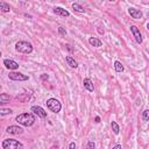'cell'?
<instances>
[{"mask_svg": "<svg viewBox=\"0 0 149 149\" xmlns=\"http://www.w3.org/2000/svg\"><path fill=\"white\" fill-rule=\"evenodd\" d=\"M15 120L18 124H20L25 127H30L35 122V117L32 113H22V114H19Z\"/></svg>", "mask_w": 149, "mask_h": 149, "instance_id": "6da1fadb", "label": "cell"}, {"mask_svg": "<svg viewBox=\"0 0 149 149\" xmlns=\"http://www.w3.org/2000/svg\"><path fill=\"white\" fill-rule=\"evenodd\" d=\"M15 50L21 54H30L33 51V44L28 41H19L15 44Z\"/></svg>", "mask_w": 149, "mask_h": 149, "instance_id": "7a4b0ae2", "label": "cell"}, {"mask_svg": "<svg viewBox=\"0 0 149 149\" xmlns=\"http://www.w3.org/2000/svg\"><path fill=\"white\" fill-rule=\"evenodd\" d=\"M3 149H16V148H23V144L14 139H6L1 142Z\"/></svg>", "mask_w": 149, "mask_h": 149, "instance_id": "3957f363", "label": "cell"}, {"mask_svg": "<svg viewBox=\"0 0 149 149\" xmlns=\"http://www.w3.org/2000/svg\"><path fill=\"white\" fill-rule=\"evenodd\" d=\"M47 106H48L49 110H50L51 112H54V113H58L62 110V104L55 98L48 99V100H47Z\"/></svg>", "mask_w": 149, "mask_h": 149, "instance_id": "277c9868", "label": "cell"}, {"mask_svg": "<svg viewBox=\"0 0 149 149\" xmlns=\"http://www.w3.org/2000/svg\"><path fill=\"white\" fill-rule=\"evenodd\" d=\"M8 78L12 80H16V82H25V80L29 79V77L27 75H23L21 72H10Z\"/></svg>", "mask_w": 149, "mask_h": 149, "instance_id": "5b68a950", "label": "cell"}, {"mask_svg": "<svg viewBox=\"0 0 149 149\" xmlns=\"http://www.w3.org/2000/svg\"><path fill=\"white\" fill-rule=\"evenodd\" d=\"M130 32L133 33V36L135 37V41H136L139 44H141L142 41H143V38H142L141 33H140V29H139L136 26H130Z\"/></svg>", "mask_w": 149, "mask_h": 149, "instance_id": "8992f818", "label": "cell"}, {"mask_svg": "<svg viewBox=\"0 0 149 149\" xmlns=\"http://www.w3.org/2000/svg\"><path fill=\"white\" fill-rule=\"evenodd\" d=\"M30 110H32V112H33L34 114H36L38 118H42V119L47 118V112H45L41 106H33Z\"/></svg>", "mask_w": 149, "mask_h": 149, "instance_id": "52a82bcc", "label": "cell"}, {"mask_svg": "<svg viewBox=\"0 0 149 149\" xmlns=\"http://www.w3.org/2000/svg\"><path fill=\"white\" fill-rule=\"evenodd\" d=\"M4 65L8 70H16V69H19V63L13 61V60H8V58L4 60Z\"/></svg>", "mask_w": 149, "mask_h": 149, "instance_id": "ba28073f", "label": "cell"}, {"mask_svg": "<svg viewBox=\"0 0 149 149\" xmlns=\"http://www.w3.org/2000/svg\"><path fill=\"white\" fill-rule=\"evenodd\" d=\"M128 13L129 15L133 18V19H141L143 16V13L140 11V10H136L134 7H129L128 8Z\"/></svg>", "mask_w": 149, "mask_h": 149, "instance_id": "9c48e42d", "label": "cell"}, {"mask_svg": "<svg viewBox=\"0 0 149 149\" xmlns=\"http://www.w3.org/2000/svg\"><path fill=\"white\" fill-rule=\"evenodd\" d=\"M6 132L10 133V134H13V135H20V134L23 133V129L19 126H10Z\"/></svg>", "mask_w": 149, "mask_h": 149, "instance_id": "30bf717a", "label": "cell"}, {"mask_svg": "<svg viewBox=\"0 0 149 149\" xmlns=\"http://www.w3.org/2000/svg\"><path fill=\"white\" fill-rule=\"evenodd\" d=\"M54 13H55V14H57V15L64 16V18H68V16H70V13H69L67 10L62 8V7H55V8H54Z\"/></svg>", "mask_w": 149, "mask_h": 149, "instance_id": "8fae6325", "label": "cell"}, {"mask_svg": "<svg viewBox=\"0 0 149 149\" xmlns=\"http://www.w3.org/2000/svg\"><path fill=\"white\" fill-rule=\"evenodd\" d=\"M83 84H84V87H85L87 91H90V92H93V91H94L93 82H92L90 78H85V79L83 80Z\"/></svg>", "mask_w": 149, "mask_h": 149, "instance_id": "7c38bea8", "label": "cell"}, {"mask_svg": "<svg viewBox=\"0 0 149 149\" xmlns=\"http://www.w3.org/2000/svg\"><path fill=\"white\" fill-rule=\"evenodd\" d=\"M89 43H90L91 45L95 47V48H99V47L103 45V42L99 40V38H97V37H90V38H89Z\"/></svg>", "mask_w": 149, "mask_h": 149, "instance_id": "4fadbf2b", "label": "cell"}, {"mask_svg": "<svg viewBox=\"0 0 149 149\" xmlns=\"http://www.w3.org/2000/svg\"><path fill=\"white\" fill-rule=\"evenodd\" d=\"M65 61H67L68 65L71 67V68H73V69H76V68L78 67L77 61H75V58H73L72 56H67V57H65Z\"/></svg>", "mask_w": 149, "mask_h": 149, "instance_id": "5bb4252c", "label": "cell"}, {"mask_svg": "<svg viewBox=\"0 0 149 149\" xmlns=\"http://www.w3.org/2000/svg\"><path fill=\"white\" fill-rule=\"evenodd\" d=\"M0 10H1V12H4V13H7V12L11 11V7L5 1H1V3H0Z\"/></svg>", "mask_w": 149, "mask_h": 149, "instance_id": "9a60e30c", "label": "cell"}, {"mask_svg": "<svg viewBox=\"0 0 149 149\" xmlns=\"http://www.w3.org/2000/svg\"><path fill=\"white\" fill-rule=\"evenodd\" d=\"M10 95L8 94H6V93H1L0 94V103L1 104H5V103H8L10 102Z\"/></svg>", "mask_w": 149, "mask_h": 149, "instance_id": "2e32d148", "label": "cell"}, {"mask_svg": "<svg viewBox=\"0 0 149 149\" xmlns=\"http://www.w3.org/2000/svg\"><path fill=\"white\" fill-rule=\"evenodd\" d=\"M114 68H115V71L117 72H122L125 69H124V65L121 64V62H119V61H115L114 62Z\"/></svg>", "mask_w": 149, "mask_h": 149, "instance_id": "e0dca14e", "label": "cell"}, {"mask_svg": "<svg viewBox=\"0 0 149 149\" xmlns=\"http://www.w3.org/2000/svg\"><path fill=\"white\" fill-rule=\"evenodd\" d=\"M72 8H73V11H76V12H78V13H84V12H85L84 7L80 6L79 4H72Z\"/></svg>", "mask_w": 149, "mask_h": 149, "instance_id": "ac0fdd59", "label": "cell"}, {"mask_svg": "<svg viewBox=\"0 0 149 149\" xmlns=\"http://www.w3.org/2000/svg\"><path fill=\"white\" fill-rule=\"evenodd\" d=\"M111 127H112V130H113L114 134H119L120 128H119V125H118L115 121H112V122H111Z\"/></svg>", "mask_w": 149, "mask_h": 149, "instance_id": "d6986e66", "label": "cell"}, {"mask_svg": "<svg viewBox=\"0 0 149 149\" xmlns=\"http://www.w3.org/2000/svg\"><path fill=\"white\" fill-rule=\"evenodd\" d=\"M142 120L143 121H148L149 120V110H144L142 112Z\"/></svg>", "mask_w": 149, "mask_h": 149, "instance_id": "ffe728a7", "label": "cell"}, {"mask_svg": "<svg viewBox=\"0 0 149 149\" xmlns=\"http://www.w3.org/2000/svg\"><path fill=\"white\" fill-rule=\"evenodd\" d=\"M13 113V111L11 110V108H3L1 111H0V114L1 115H6V114H12Z\"/></svg>", "mask_w": 149, "mask_h": 149, "instance_id": "44dd1931", "label": "cell"}, {"mask_svg": "<svg viewBox=\"0 0 149 149\" xmlns=\"http://www.w3.org/2000/svg\"><path fill=\"white\" fill-rule=\"evenodd\" d=\"M58 33H60L61 35H63V36H65V35H67V30H65V28H64V27H62V26H60V27H58Z\"/></svg>", "mask_w": 149, "mask_h": 149, "instance_id": "7402d4cb", "label": "cell"}, {"mask_svg": "<svg viewBox=\"0 0 149 149\" xmlns=\"http://www.w3.org/2000/svg\"><path fill=\"white\" fill-rule=\"evenodd\" d=\"M48 78H49V76H48L47 73H43V75L41 76V79H42V80H48Z\"/></svg>", "mask_w": 149, "mask_h": 149, "instance_id": "603a6c76", "label": "cell"}, {"mask_svg": "<svg viewBox=\"0 0 149 149\" xmlns=\"http://www.w3.org/2000/svg\"><path fill=\"white\" fill-rule=\"evenodd\" d=\"M87 147H89V148H94V147H95V144H94V142L90 141V142L87 143Z\"/></svg>", "mask_w": 149, "mask_h": 149, "instance_id": "cb8c5ba5", "label": "cell"}, {"mask_svg": "<svg viewBox=\"0 0 149 149\" xmlns=\"http://www.w3.org/2000/svg\"><path fill=\"white\" fill-rule=\"evenodd\" d=\"M69 148H70V149H72V148H76V143H75V142H71V143L69 144Z\"/></svg>", "mask_w": 149, "mask_h": 149, "instance_id": "d4e9b609", "label": "cell"}, {"mask_svg": "<svg viewBox=\"0 0 149 149\" xmlns=\"http://www.w3.org/2000/svg\"><path fill=\"white\" fill-rule=\"evenodd\" d=\"M94 121H95V122H100V118H99V117H95Z\"/></svg>", "mask_w": 149, "mask_h": 149, "instance_id": "484cf974", "label": "cell"}, {"mask_svg": "<svg viewBox=\"0 0 149 149\" xmlns=\"http://www.w3.org/2000/svg\"><path fill=\"white\" fill-rule=\"evenodd\" d=\"M67 47H68V49H69V50H70V51H72V48H71V45H69V44H68Z\"/></svg>", "mask_w": 149, "mask_h": 149, "instance_id": "4316f807", "label": "cell"}, {"mask_svg": "<svg viewBox=\"0 0 149 149\" xmlns=\"http://www.w3.org/2000/svg\"><path fill=\"white\" fill-rule=\"evenodd\" d=\"M114 148H121V144H117V146H114Z\"/></svg>", "mask_w": 149, "mask_h": 149, "instance_id": "83f0119b", "label": "cell"}, {"mask_svg": "<svg viewBox=\"0 0 149 149\" xmlns=\"http://www.w3.org/2000/svg\"><path fill=\"white\" fill-rule=\"evenodd\" d=\"M98 32L100 33V34H104V30H102V29H98Z\"/></svg>", "mask_w": 149, "mask_h": 149, "instance_id": "f1b7e54d", "label": "cell"}, {"mask_svg": "<svg viewBox=\"0 0 149 149\" xmlns=\"http://www.w3.org/2000/svg\"><path fill=\"white\" fill-rule=\"evenodd\" d=\"M147 29L149 30V23H147Z\"/></svg>", "mask_w": 149, "mask_h": 149, "instance_id": "f546056e", "label": "cell"}, {"mask_svg": "<svg viewBox=\"0 0 149 149\" xmlns=\"http://www.w3.org/2000/svg\"><path fill=\"white\" fill-rule=\"evenodd\" d=\"M108 1H112V3H114V1H115V0H108Z\"/></svg>", "mask_w": 149, "mask_h": 149, "instance_id": "4dcf8cb0", "label": "cell"}]
</instances>
